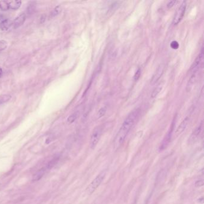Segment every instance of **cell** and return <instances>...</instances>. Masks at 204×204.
Here are the masks:
<instances>
[{"mask_svg": "<svg viewBox=\"0 0 204 204\" xmlns=\"http://www.w3.org/2000/svg\"><path fill=\"white\" fill-rule=\"evenodd\" d=\"M140 113V110L139 108L136 109L130 113L124 120L114 140L113 147L115 150H118L123 144L128 134L139 116Z\"/></svg>", "mask_w": 204, "mask_h": 204, "instance_id": "6da1fadb", "label": "cell"}, {"mask_svg": "<svg viewBox=\"0 0 204 204\" xmlns=\"http://www.w3.org/2000/svg\"><path fill=\"white\" fill-rule=\"evenodd\" d=\"M106 172L105 171H103L93 179L92 181L87 187L86 190L88 194H92L97 189L98 187L101 185L103 181Z\"/></svg>", "mask_w": 204, "mask_h": 204, "instance_id": "7a4b0ae2", "label": "cell"}, {"mask_svg": "<svg viewBox=\"0 0 204 204\" xmlns=\"http://www.w3.org/2000/svg\"><path fill=\"white\" fill-rule=\"evenodd\" d=\"M102 132V128L101 126L96 127L92 131L90 140V147L93 150L98 143Z\"/></svg>", "mask_w": 204, "mask_h": 204, "instance_id": "3957f363", "label": "cell"}, {"mask_svg": "<svg viewBox=\"0 0 204 204\" xmlns=\"http://www.w3.org/2000/svg\"><path fill=\"white\" fill-rule=\"evenodd\" d=\"M186 1H183L182 4L179 5L176 13H175V16L173 20V23L175 25L178 24L182 20L186 12Z\"/></svg>", "mask_w": 204, "mask_h": 204, "instance_id": "277c9868", "label": "cell"}, {"mask_svg": "<svg viewBox=\"0 0 204 204\" xmlns=\"http://www.w3.org/2000/svg\"><path fill=\"white\" fill-rule=\"evenodd\" d=\"M164 70H165V65L164 63L160 64L158 67V68H157L156 72H154V74L153 76V77L151 80V83L152 85L156 83L157 81L160 78L162 74H164Z\"/></svg>", "mask_w": 204, "mask_h": 204, "instance_id": "5b68a950", "label": "cell"}, {"mask_svg": "<svg viewBox=\"0 0 204 204\" xmlns=\"http://www.w3.org/2000/svg\"><path fill=\"white\" fill-rule=\"evenodd\" d=\"M203 57V48H202V50L201 52V53L199 54V55L197 56V58H196L195 61H194L192 68H191V71L193 73H195L196 72V71L198 70V69L199 68V66L201 63L202 58Z\"/></svg>", "mask_w": 204, "mask_h": 204, "instance_id": "8992f818", "label": "cell"}, {"mask_svg": "<svg viewBox=\"0 0 204 204\" xmlns=\"http://www.w3.org/2000/svg\"><path fill=\"white\" fill-rule=\"evenodd\" d=\"M202 127H203V125H202V123L194 130V131L193 132V133L190 135V136L189 138V142L190 143H192L195 142V141L198 139V138L199 137V136L200 135V134L202 132Z\"/></svg>", "mask_w": 204, "mask_h": 204, "instance_id": "52a82bcc", "label": "cell"}, {"mask_svg": "<svg viewBox=\"0 0 204 204\" xmlns=\"http://www.w3.org/2000/svg\"><path fill=\"white\" fill-rule=\"evenodd\" d=\"M26 19V14L25 13H22L17 16L13 22V25L15 29L18 28L22 26Z\"/></svg>", "mask_w": 204, "mask_h": 204, "instance_id": "ba28073f", "label": "cell"}, {"mask_svg": "<svg viewBox=\"0 0 204 204\" xmlns=\"http://www.w3.org/2000/svg\"><path fill=\"white\" fill-rule=\"evenodd\" d=\"M189 117H186L183 120V121L180 123V125L178 126V127L177 128V129L176 130L175 133L177 135L181 134L184 131V130L186 129V127L187 126V125H188V123H189Z\"/></svg>", "mask_w": 204, "mask_h": 204, "instance_id": "9c48e42d", "label": "cell"}, {"mask_svg": "<svg viewBox=\"0 0 204 204\" xmlns=\"http://www.w3.org/2000/svg\"><path fill=\"white\" fill-rule=\"evenodd\" d=\"M13 25V22L11 20L6 19L2 20L0 23V29L3 31L9 30V28Z\"/></svg>", "mask_w": 204, "mask_h": 204, "instance_id": "30bf717a", "label": "cell"}, {"mask_svg": "<svg viewBox=\"0 0 204 204\" xmlns=\"http://www.w3.org/2000/svg\"><path fill=\"white\" fill-rule=\"evenodd\" d=\"M46 172V168H42L39 169L37 172L32 177V181H37L43 177L44 173Z\"/></svg>", "mask_w": 204, "mask_h": 204, "instance_id": "8fae6325", "label": "cell"}, {"mask_svg": "<svg viewBox=\"0 0 204 204\" xmlns=\"http://www.w3.org/2000/svg\"><path fill=\"white\" fill-rule=\"evenodd\" d=\"M163 86H164V82L162 81V82H160L159 84H158V86L153 89L151 95V97L152 98H154L156 97L158 95V94L160 93L161 90L162 89Z\"/></svg>", "mask_w": 204, "mask_h": 204, "instance_id": "7c38bea8", "label": "cell"}, {"mask_svg": "<svg viewBox=\"0 0 204 204\" xmlns=\"http://www.w3.org/2000/svg\"><path fill=\"white\" fill-rule=\"evenodd\" d=\"M22 1H12L9 2V8L12 10H17L20 7Z\"/></svg>", "mask_w": 204, "mask_h": 204, "instance_id": "4fadbf2b", "label": "cell"}, {"mask_svg": "<svg viewBox=\"0 0 204 204\" xmlns=\"http://www.w3.org/2000/svg\"><path fill=\"white\" fill-rule=\"evenodd\" d=\"M58 160H59L58 157H55L53 159H52L48 163L47 169H51L52 168H53L57 164V163H58Z\"/></svg>", "mask_w": 204, "mask_h": 204, "instance_id": "5bb4252c", "label": "cell"}, {"mask_svg": "<svg viewBox=\"0 0 204 204\" xmlns=\"http://www.w3.org/2000/svg\"><path fill=\"white\" fill-rule=\"evenodd\" d=\"M12 98V96L10 95H3L0 96V104L5 103L10 101Z\"/></svg>", "mask_w": 204, "mask_h": 204, "instance_id": "9a60e30c", "label": "cell"}, {"mask_svg": "<svg viewBox=\"0 0 204 204\" xmlns=\"http://www.w3.org/2000/svg\"><path fill=\"white\" fill-rule=\"evenodd\" d=\"M0 9L3 11H7L8 10H9V2L7 1H0Z\"/></svg>", "mask_w": 204, "mask_h": 204, "instance_id": "2e32d148", "label": "cell"}, {"mask_svg": "<svg viewBox=\"0 0 204 204\" xmlns=\"http://www.w3.org/2000/svg\"><path fill=\"white\" fill-rule=\"evenodd\" d=\"M106 111H107V108H106V107H104L101 108L97 113V115H96L97 118L100 119V118L102 117L105 115Z\"/></svg>", "mask_w": 204, "mask_h": 204, "instance_id": "e0dca14e", "label": "cell"}, {"mask_svg": "<svg viewBox=\"0 0 204 204\" xmlns=\"http://www.w3.org/2000/svg\"><path fill=\"white\" fill-rule=\"evenodd\" d=\"M78 113L76 112L74 113H73L72 115H71V116H70L67 119V121H68V123H73V122H74L77 119V118L78 117Z\"/></svg>", "mask_w": 204, "mask_h": 204, "instance_id": "ac0fdd59", "label": "cell"}, {"mask_svg": "<svg viewBox=\"0 0 204 204\" xmlns=\"http://www.w3.org/2000/svg\"><path fill=\"white\" fill-rule=\"evenodd\" d=\"M7 47V43L4 40H0V52L4 50Z\"/></svg>", "mask_w": 204, "mask_h": 204, "instance_id": "d6986e66", "label": "cell"}, {"mask_svg": "<svg viewBox=\"0 0 204 204\" xmlns=\"http://www.w3.org/2000/svg\"><path fill=\"white\" fill-rule=\"evenodd\" d=\"M61 11V7L60 6H57V7H55V9L53 10L52 14L53 16H56V15H58V14H59Z\"/></svg>", "mask_w": 204, "mask_h": 204, "instance_id": "ffe728a7", "label": "cell"}, {"mask_svg": "<svg viewBox=\"0 0 204 204\" xmlns=\"http://www.w3.org/2000/svg\"><path fill=\"white\" fill-rule=\"evenodd\" d=\"M140 74H141V71L140 70H138L136 73H135V74L134 76V78H135V80L136 81L138 80V78H139L140 76Z\"/></svg>", "mask_w": 204, "mask_h": 204, "instance_id": "44dd1931", "label": "cell"}, {"mask_svg": "<svg viewBox=\"0 0 204 204\" xmlns=\"http://www.w3.org/2000/svg\"><path fill=\"white\" fill-rule=\"evenodd\" d=\"M203 181L202 180H202H198L195 183V186L197 187L203 186Z\"/></svg>", "mask_w": 204, "mask_h": 204, "instance_id": "7402d4cb", "label": "cell"}, {"mask_svg": "<svg viewBox=\"0 0 204 204\" xmlns=\"http://www.w3.org/2000/svg\"><path fill=\"white\" fill-rule=\"evenodd\" d=\"M176 3L175 1H169L168 4H167V7L169 8V9H170V8L171 7H173L174 6V5L175 4V3Z\"/></svg>", "mask_w": 204, "mask_h": 204, "instance_id": "603a6c76", "label": "cell"}, {"mask_svg": "<svg viewBox=\"0 0 204 204\" xmlns=\"http://www.w3.org/2000/svg\"><path fill=\"white\" fill-rule=\"evenodd\" d=\"M2 75H3V70L1 67H0V77L2 76Z\"/></svg>", "mask_w": 204, "mask_h": 204, "instance_id": "cb8c5ba5", "label": "cell"}]
</instances>
